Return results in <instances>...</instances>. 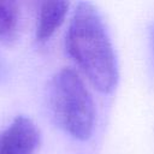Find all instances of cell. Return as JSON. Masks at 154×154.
<instances>
[{"label":"cell","mask_w":154,"mask_h":154,"mask_svg":"<svg viewBox=\"0 0 154 154\" xmlns=\"http://www.w3.org/2000/svg\"><path fill=\"white\" fill-rule=\"evenodd\" d=\"M66 49L99 91H113L118 81L116 54L103 20L90 2H78L66 32Z\"/></svg>","instance_id":"6da1fadb"},{"label":"cell","mask_w":154,"mask_h":154,"mask_svg":"<svg viewBox=\"0 0 154 154\" xmlns=\"http://www.w3.org/2000/svg\"><path fill=\"white\" fill-rule=\"evenodd\" d=\"M49 106L55 122L76 140H88L95 125V105L82 78L72 69L57 72L48 89Z\"/></svg>","instance_id":"7a4b0ae2"},{"label":"cell","mask_w":154,"mask_h":154,"mask_svg":"<svg viewBox=\"0 0 154 154\" xmlns=\"http://www.w3.org/2000/svg\"><path fill=\"white\" fill-rule=\"evenodd\" d=\"M40 143V131L35 123L17 117L0 132V154H34Z\"/></svg>","instance_id":"3957f363"},{"label":"cell","mask_w":154,"mask_h":154,"mask_svg":"<svg viewBox=\"0 0 154 154\" xmlns=\"http://www.w3.org/2000/svg\"><path fill=\"white\" fill-rule=\"evenodd\" d=\"M69 10L66 1H46L40 7L36 37L38 41L48 40L64 22Z\"/></svg>","instance_id":"277c9868"},{"label":"cell","mask_w":154,"mask_h":154,"mask_svg":"<svg viewBox=\"0 0 154 154\" xmlns=\"http://www.w3.org/2000/svg\"><path fill=\"white\" fill-rule=\"evenodd\" d=\"M18 7L11 1H0V37L10 35L17 26Z\"/></svg>","instance_id":"5b68a950"},{"label":"cell","mask_w":154,"mask_h":154,"mask_svg":"<svg viewBox=\"0 0 154 154\" xmlns=\"http://www.w3.org/2000/svg\"><path fill=\"white\" fill-rule=\"evenodd\" d=\"M152 47H153V53H154V30L152 34Z\"/></svg>","instance_id":"8992f818"}]
</instances>
